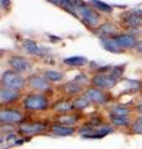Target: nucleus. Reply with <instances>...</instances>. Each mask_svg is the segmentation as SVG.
<instances>
[{
	"label": "nucleus",
	"instance_id": "nucleus-1",
	"mask_svg": "<svg viewBox=\"0 0 142 149\" xmlns=\"http://www.w3.org/2000/svg\"><path fill=\"white\" fill-rule=\"evenodd\" d=\"M21 107L25 112H45L51 108V101L46 93L30 92L22 97Z\"/></svg>",
	"mask_w": 142,
	"mask_h": 149
},
{
	"label": "nucleus",
	"instance_id": "nucleus-2",
	"mask_svg": "<svg viewBox=\"0 0 142 149\" xmlns=\"http://www.w3.org/2000/svg\"><path fill=\"white\" fill-rule=\"evenodd\" d=\"M51 123L47 120H26L16 127L19 136L24 137H35V136H44L50 133Z\"/></svg>",
	"mask_w": 142,
	"mask_h": 149
},
{
	"label": "nucleus",
	"instance_id": "nucleus-3",
	"mask_svg": "<svg viewBox=\"0 0 142 149\" xmlns=\"http://www.w3.org/2000/svg\"><path fill=\"white\" fill-rule=\"evenodd\" d=\"M26 113L24 109L16 107H0V125H14L18 127L26 122Z\"/></svg>",
	"mask_w": 142,
	"mask_h": 149
},
{
	"label": "nucleus",
	"instance_id": "nucleus-4",
	"mask_svg": "<svg viewBox=\"0 0 142 149\" xmlns=\"http://www.w3.org/2000/svg\"><path fill=\"white\" fill-rule=\"evenodd\" d=\"M0 86L13 91L21 92L26 87V80L20 73L13 71V70H6L0 77Z\"/></svg>",
	"mask_w": 142,
	"mask_h": 149
},
{
	"label": "nucleus",
	"instance_id": "nucleus-5",
	"mask_svg": "<svg viewBox=\"0 0 142 149\" xmlns=\"http://www.w3.org/2000/svg\"><path fill=\"white\" fill-rule=\"evenodd\" d=\"M72 3L75 4V8H76L77 13L80 14V16H81L82 21L85 24H87L89 26L98 25L100 15H98L92 8H90L86 3L82 1V0H72Z\"/></svg>",
	"mask_w": 142,
	"mask_h": 149
},
{
	"label": "nucleus",
	"instance_id": "nucleus-6",
	"mask_svg": "<svg viewBox=\"0 0 142 149\" xmlns=\"http://www.w3.org/2000/svg\"><path fill=\"white\" fill-rule=\"evenodd\" d=\"M82 96L86 97V98L90 101V103L93 104V106H105L111 100V97L107 95L106 91L100 90V88L93 87V86L85 88Z\"/></svg>",
	"mask_w": 142,
	"mask_h": 149
},
{
	"label": "nucleus",
	"instance_id": "nucleus-7",
	"mask_svg": "<svg viewBox=\"0 0 142 149\" xmlns=\"http://www.w3.org/2000/svg\"><path fill=\"white\" fill-rule=\"evenodd\" d=\"M26 86L32 90V92H41L47 93L51 91L50 82L44 76H37V74H30L26 78Z\"/></svg>",
	"mask_w": 142,
	"mask_h": 149
},
{
	"label": "nucleus",
	"instance_id": "nucleus-8",
	"mask_svg": "<svg viewBox=\"0 0 142 149\" xmlns=\"http://www.w3.org/2000/svg\"><path fill=\"white\" fill-rule=\"evenodd\" d=\"M21 98V92L13 91L0 86V107H10Z\"/></svg>",
	"mask_w": 142,
	"mask_h": 149
},
{
	"label": "nucleus",
	"instance_id": "nucleus-9",
	"mask_svg": "<svg viewBox=\"0 0 142 149\" xmlns=\"http://www.w3.org/2000/svg\"><path fill=\"white\" fill-rule=\"evenodd\" d=\"M90 82H91L93 87H97L103 91H110L117 85V81L112 80L108 74H102V73L93 74V77L90 80Z\"/></svg>",
	"mask_w": 142,
	"mask_h": 149
},
{
	"label": "nucleus",
	"instance_id": "nucleus-10",
	"mask_svg": "<svg viewBox=\"0 0 142 149\" xmlns=\"http://www.w3.org/2000/svg\"><path fill=\"white\" fill-rule=\"evenodd\" d=\"M9 66L11 67L13 71H15L18 73H22L26 72L31 68V62L27 58L22 57V56H11L10 58L8 60Z\"/></svg>",
	"mask_w": 142,
	"mask_h": 149
},
{
	"label": "nucleus",
	"instance_id": "nucleus-11",
	"mask_svg": "<svg viewBox=\"0 0 142 149\" xmlns=\"http://www.w3.org/2000/svg\"><path fill=\"white\" fill-rule=\"evenodd\" d=\"M76 130H77V127L51 123L50 134H54V136H56V137H72V136L76 134Z\"/></svg>",
	"mask_w": 142,
	"mask_h": 149
},
{
	"label": "nucleus",
	"instance_id": "nucleus-12",
	"mask_svg": "<svg viewBox=\"0 0 142 149\" xmlns=\"http://www.w3.org/2000/svg\"><path fill=\"white\" fill-rule=\"evenodd\" d=\"M113 41L120 46L122 50H130V49H134L136 47V44H137V40L134 35L131 34H121V35H116L112 37Z\"/></svg>",
	"mask_w": 142,
	"mask_h": 149
},
{
	"label": "nucleus",
	"instance_id": "nucleus-13",
	"mask_svg": "<svg viewBox=\"0 0 142 149\" xmlns=\"http://www.w3.org/2000/svg\"><path fill=\"white\" fill-rule=\"evenodd\" d=\"M80 118H81V116L79 113H61L56 114L54 117V123L76 127V124L80 122Z\"/></svg>",
	"mask_w": 142,
	"mask_h": 149
},
{
	"label": "nucleus",
	"instance_id": "nucleus-14",
	"mask_svg": "<svg viewBox=\"0 0 142 149\" xmlns=\"http://www.w3.org/2000/svg\"><path fill=\"white\" fill-rule=\"evenodd\" d=\"M51 111H54L55 113L61 114V113H70L71 111H74L72 101L69 98H60L51 103Z\"/></svg>",
	"mask_w": 142,
	"mask_h": 149
},
{
	"label": "nucleus",
	"instance_id": "nucleus-15",
	"mask_svg": "<svg viewBox=\"0 0 142 149\" xmlns=\"http://www.w3.org/2000/svg\"><path fill=\"white\" fill-rule=\"evenodd\" d=\"M61 90L64 91V93L69 97H79V95H81L85 91V87L79 85L77 82H75L74 80L70 82H66L61 86Z\"/></svg>",
	"mask_w": 142,
	"mask_h": 149
},
{
	"label": "nucleus",
	"instance_id": "nucleus-16",
	"mask_svg": "<svg viewBox=\"0 0 142 149\" xmlns=\"http://www.w3.org/2000/svg\"><path fill=\"white\" fill-rule=\"evenodd\" d=\"M108 119H110V124L115 129L130 128L131 123H132L131 117H120V116H111V114H108Z\"/></svg>",
	"mask_w": 142,
	"mask_h": 149
},
{
	"label": "nucleus",
	"instance_id": "nucleus-17",
	"mask_svg": "<svg viewBox=\"0 0 142 149\" xmlns=\"http://www.w3.org/2000/svg\"><path fill=\"white\" fill-rule=\"evenodd\" d=\"M132 112H134V108H131L127 104H113L108 111V114L120 116V117H131Z\"/></svg>",
	"mask_w": 142,
	"mask_h": 149
},
{
	"label": "nucleus",
	"instance_id": "nucleus-18",
	"mask_svg": "<svg viewBox=\"0 0 142 149\" xmlns=\"http://www.w3.org/2000/svg\"><path fill=\"white\" fill-rule=\"evenodd\" d=\"M64 63L69 67H82L89 63V60L84 56H71V57L64 58Z\"/></svg>",
	"mask_w": 142,
	"mask_h": 149
},
{
	"label": "nucleus",
	"instance_id": "nucleus-19",
	"mask_svg": "<svg viewBox=\"0 0 142 149\" xmlns=\"http://www.w3.org/2000/svg\"><path fill=\"white\" fill-rule=\"evenodd\" d=\"M122 21H124L125 26H127V27H140V26H142V17L136 15L135 13H130V14H127V15H125L124 19H122Z\"/></svg>",
	"mask_w": 142,
	"mask_h": 149
},
{
	"label": "nucleus",
	"instance_id": "nucleus-20",
	"mask_svg": "<svg viewBox=\"0 0 142 149\" xmlns=\"http://www.w3.org/2000/svg\"><path fill=\"white\" fill-rule=\"evenodd\" d=\"M101 45L106 51H108V52H112V54L124 52V50L113 41V39H101Z\"/></svg>",
	"mask_w": 142,
	"mask_h": 149
},
{
	"label": "nucleus",
	"instance_id": "nucleus-21",
	"mask_svg": "<svg viewBox=\"0 0 142 149\" xmlns=\"http://www.w3.org/2000/svg\"><path fill=\"white\" fill-rule=\"evenodd\" d=\"M22 46H24V50H25L27 54H30V55H40L41 51H42V49L37 45V42H35L34 40H30V39L24 40V45Z\"/></svg>",
	"mask_w": 142,
	"mask_h": 149
},
{
	"label": "nucleus",
	"instance_id": "nucleus-22",
	"mask_svg": "<svg viewBox=\"0 0 142 149\" xmlns=\"http://www.w3.org/2000/svg\"><path fill=\"white\" fill-rule=\"evenodd\" d=\"M72 106H74L75 111L81 112V111H85L86 108H89V107L91 106V103H90V101L85 96H79L72 100Z\"/></svg>",
	"mask_w": 142,
	"mask_h": 149
},
{
	"label": "nucleus",
	"instance_id": "nucleus-23",
	"mask_svg": "<svg viewBox=\"0 0 142 149\" xmlns=\"http://www.w3.org/2000/svg\"><path fill=\"white\" fill-rule=\"evenodd\" d=\"M44 77L49 82H61L64 80L65 74L60 71H56V70H45Z\"/></svg>",
	"mask_w": 142,
	"mask_h": 149
},
{
	"label": "nucleus",
	"instance_id": "nucleus-24",
	"mask_svg": "<svg viewBox=\"0 0 142 149\" xmlns=\"http://www.w3.org/2000/svg\"><path fill=\"white\" fill-rule=\"evenodd\" d=\"M124 72H125V65H116V66H111V70L106 74H108L112 80L118 81L124 76Z\"/></svg>",
	"mask_w": 142,
	"mask_h": 149
},
{
	"label": "nucleus",
	"instance_id": "nucleus-25",
	"mask_svg": "<svg viewBox=\"0 0 142 149\" xmlns=\"http://www.w3.org/2000/svg\"><path fill=\"white\" fill-rule=\"evenodd\" d=\"M90 3L92 4V6L97 10H100L102 13H107V14H111L112 13V6L110 4H107L105 1H101V0H90Z\"/></svg>",
	"mask_w": 142,
	"mask_h": 149
},
{
	"label": "nucleus",
	"instance_id": "nucleus-26",
	"mask_svg": "<svg viewBox=\"0 0 142 149\" xmlns=\"http://www.w3.org/2000/svg\"><path fill=\"white\" fill-rule=\"evenodd\" d=\"M130 132L132 134H137V136H142V114H140L138 117H136L135 119H132Z\"/></svg>",
	"mask_w": 142,
	"mask_h": 149
},
{
	"label": "nucleus",
	"instance_id": "nucleus-27",
	"mask_svg": "<svg viewBox=\"0 0 142 149\" xmlns=\"http://www.w3.org/2000/svg\"><path fill=\"white\" fill-rule=\"evenodd\" d=\"M60 6H63L64 10L70 13L74 16H79L77 15V10L75 8V4L72 3V0H60Z\"/></svg>",
	"mask_w": 142,
	"mask_h": 149
},
{
	"label": "nucleus",
	"instance_id": "nucleus-28",
	"mask_svg": "<svg viewBox=\"0 0 142 149\" xmlns=\"http://www.w3.org/2000/svg\"><path fill=\"white\" fill-rule=\"evenodd\" d=\"M126 90L129 92H138L142 88V82L137 80H126Z\"/></svg>",
	"mask_w": 142,
	"mask_h": 149
},
{
	"label": "nucleus",
	"instance_id": "nucleus-29",
	"mask_svg": "<svg viewBox=\"0 0 142 149\" xmlns=\"http://www.w3.org/2000/svg\"><path fill=\"white\" fill-rule=\"evenodd\" d=\"M115 130H116V129L113 128L110 123H107V124H105V125H102V127L96 128V133L98 134V136H101L102 138H105L106 136H108V134L115 133Z\"/></svg>",
	"mask_w": 142,
	"mask_h": 149
},
{
	"label": "nucleus",
	"instance_id": "nucleus-30",
	"mask_svg": "<svg viewBox=\"0 0 142 149\" xmlns=\"http://www.w3.org/2000/svg\"><path fill=\"white\" fill-rule=\"evenodd\" d=\"M100 32L101 35H111L115 32V26H113L112 24H102L100 25Z\"/></svg>",
	"mask_w": 142,
	"mask_h": 149
},
{
	"label": "nucleus",
	"instance_id": "nucleus-31",
	"mask_svg": "<svg viewBox=\"0 0 142 149\" xmlns=\"http://www.w3.org/2000/svg\"><path fill=\"white\" fill-rule=\"evenodd\" d=\"M74 81L75 82H77L79 85H81V86H86L87 83H89V78H87V76L85 73H80V74H77L76 77L74 78Z\"/></svg>",
	"mask_w": 142,
	"mask_h": 149
},
{
	"label": "nucleus",
	"instance_id": "nucleus-32",
	"mask_svg": "<svg viewBox=\"0 0 142 149\" xmlns=\"http://www.w3.org/2000/svg\"><path fill=\"white\" fill-rule=\"evenodd\" d=\"M31 141V137H24V136H20L18 139H15L13 143H14V148L15 147H20L22 146V144H26V143H29Z\"/></svg>",
	"mask_w": 142,
	"mask_h": 149
},
{
	"label": "nucleus",
	"instance_id": "nucleus-33",
	"mask_svg": "<svg viewBox=\"0 0 142 149\" xmlns=\"http://www.w3.org/2000/svg\"><path fill=\"white\" fill-rule=\"evenodd\" d=\"M11 5L10 0H0V8L1 9H9Z\"/></svg>",
	"mask_w": 142,
	"mask_h": 149
},
{
	"label": "nucleus",
	"instance_id": "nucleus-34",
	"mask_svg": "<svg viewBox=\"0 0 142 149\" xmlns=\"http://www.w3.org/2000/svg\"><path fill=\"white\" fill-rule=\"evenodd\" d=\"M136 50L138 51L140 54H142V41H137V44H136Z\"/></svg>",
	"mask_w": 142,
	"mask_h": 149
},
{
	"label": "nucleus",
	"instance_id": "nucleus-35",
	"mask_svg": "<svg viewBox=\"0 0 142 149\" xmlns=\"http://www.w3.org/2000/svg\"><path fill=\"white\" fill-rule=\"evenodd\" d=\"M135 109H136L137 112H138L140 114H142V101H140V102H138V104L136 106V108H135Z\"/></svg>",
	"mask_w": 142,
	"mask_h": 149
},
{
	"label": "nucleus",
	"instance_id": "nucleus-36",
	"mask_svg": "<svg viewBox=\"0 0 142 149\" xmlns=\"http://www.w3.org/2000/svg\"><path fill=\"white\" fill-rule=\"evenodd\" d=\"M4 143H5V136H4V134L0 132V147H1Z\"/></svg>",
	"mask_w": 142,
	"mask_h": 149
},
{
	"label": "nucleus",
	"instance_id": "nucleus-37",
	"mask_svg": "<svg viewBox=\"0 0 142 149\" xmlns=\"http://www.w3.org/2000/svg\"><path fill=\"white\" fill-rule=\"evenodd\" d=\"M49 3H51V4H54V5H59L60 6V0H47Z\"/></svg>",
	"mask_w": 142,
	"mask_h": 149
}]
</instances>
